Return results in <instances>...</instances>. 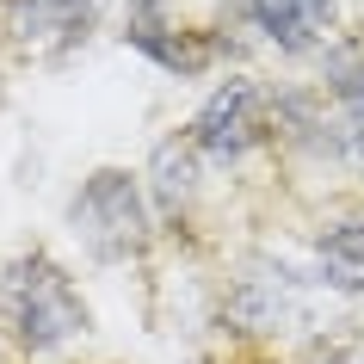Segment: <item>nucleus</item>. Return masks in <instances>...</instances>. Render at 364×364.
Segmentation results:
<instances>
[{
    "mask_svg": "<svg viewBox=\"0 0 364 364\" xmlns=\"http://www.w3.org/2000/svg\"><path fill=\"white\" fill-rule=\"evenodd\" d=\"M87 327H93V309L80 284L43 247H25L0 266V333L13 340V352L56 358L75 340H87Z\"/></svg>",
    "mask_w": 364,
    "mask_h": 364,
    "instance_id": "obj_1",
    "label": "nucleus"
},
{
    "mask_svg": "<svg viewBox=\"0 0 364 364\" xmlns=\"http://www.w3.org/2000/svg\"><path fill=\"white\" fill-rule=\"evenodd\" d=\"M154 204L149 186L124 167H99L87 173L68 198V235L93 253L99 266H124V259H142L154 241Z\"/></svg>",
    "mask_w": 364,
    "mask_h": 364,
    "instance_id": "obj_2",
    "label": "nucleus"
},
{
    "mask_svg": "<svg viewBox=\"0 0 364 364\" xmlns=\"http://www.w3.org/2000/svg\"><path fill=\"white\" fill-rule=\"evenodd\" d=\"M186 142H192L198 161H210V167H241L247 154H259L266 142H278L272 93L259 80H247V75L216 80L210 93H204V105L192 112V124H186Z\"/></svg>",
    "mask_w": 364,
    "mask_h": 364,
    "instance_id": "obj_3",
    "label": "nucleus"
},
{
    "mask_svg": "<svg viewBox=\"0 0 364 364\" xmlns=\"http://www.w3.org/2000/svg\"><path fill=\"white\" fill-rule=\"evenodd\" d=\"M309 272H296L290 259H278V253H253V259H241L235 266V278L223 284V303H216V315H223V327L229 333H247V340H278L284 327L303 321L309 309Z\"/></svg>",
    "mask_w": 364,
    "mask_h": 364,
    "instance_id": "obj_4",
    "label": "nucleus"
},
{
    "mask_svg": "<svg viewBox=\"0 0 364 364\" xmlns=\"http://www.w3.org/2000/svg\"><path fill=\"white\" fill-rule=\"evenodd\" d=\"M124 43L136 56H149L167 75H204L223 56V38H210L204 25L179 13V0H124Z\"/></svg>",
    "mask_w": 364,
    "mask_h": 364,
    "instance_id": "obj_5",
    "label": "nucleus"
},
{
    "mask_svg": "<svg viewBox=\"0 0 364 364\" xmlns=\"http://www.w3.org/2000/svg\"><path fill=\"white\" fill-rule=\"evenodd\" d=\"M0 13H6V38L19 43L25 56L56 62L93 38L105 0H0Z\"/></svg>",
    "mask_w": 364,
    "mask_h": 364,
    "instance_id": "obj_6",
    "label": "nucleus"
},
{
    "mask_svg": "<svg viewBox=\"0 0 364 364\" xmlns=\"http://www.w3.org/2000/svg\"><path fill=\"white\" fill-rule=\"evenodd\" d=\"M235 6L278 56H321L340 25V0H235Z\"/></svg>",
    "mask_w": 364,
    "mask_h": 364,
    "instance_id": "obj_7",
    "label": "nucleus"
},
{
    "mask_svg": "<svg viewBox=\"0 0 364 364\" xmlns=\"http://www.w3.org/2000/svg\"><path fill=\"white\" fill-rule=\"evenodd\" d=\"M321 99L333 124V161L364 167V50H321Z\"/></svg>",
    "mask_w": 364,
    "mask_h": 364,
    "instance_id": "obj_8",
    "label": "nucleus"
},
{
    "mask_svg": "<svg viewBox=\"0 0 364 364\" xmlns=\"http://www.w3.org/2000/svg\"><path fill=\"white\" fill-rule=\"evenodd\" d=\"M315 290L327 296H364V210H333L321 216V229H315Z\"/></svg>",
    "mask_w": 364,
    "mask_h": 364,
    "instance_id": "obj_9",
    "label": "nucleus"
},
{
    "mask_svg": "<svg viewBox=\"0 0 364 364\" xmlns=\"http://www.w3.org/2000/svg\"><path fill=\"white\" fill-rule=\"evenodd\" d=\"M149 204H154V223H179V216L198 204V149L186 136H167L154 142L149 154Z\"/></svg>",
    "mask_w": 364,
    "mask_h": 364,
    "instance_id": "obj_10",
    "label": "nucleus"
},
{
    "mask_svg": "<svg viewBox=\"0 0 364 364\" xmlns=\"http://www.w3.org/2000/svg\"><path fill=\"white\" fill-rule=\"evenodd\" d=\"M303 364H364V340H358V333H340V340H315Z\"/></svg>",
    "mask_w": 364,
    "mask_h": 364,
    "instance_id": "obj_11",
    "label": "nucleus"
},
{
    "mask_svg": "<svg viewBox=\"0 0 364 364\" xmlns=\"http://www.w3.org/2000/svg\"><path fill=\"white\" fill-rule=\"evenodd\" d=\"M0 105H6V80H0Z\"/></svg>",
    "mask_w": 364,
    "mask_h": 364,
    "instance_id": "obj_12",
    "label": "nucleus"
}]
</instances>
